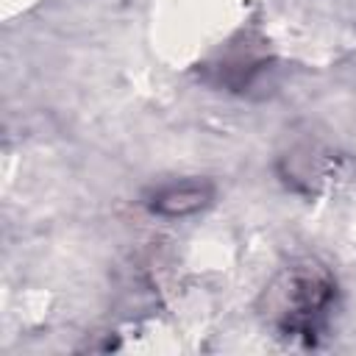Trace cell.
Returning <instances> with one entry per match:
<instances>
[{
    "mask_svg": "<svg viewBox=\"0 0 356 356\" xmlns=\"http://www.w3.org/2000/svg\"><path fill=\"white\" fill-rule=\"evenodd\" d=\"M209 200V186L200 184H181V186H167L161 192L153 195L150 209L159 214H170V217H181L189 211H197L203 203Z\"/></svg>",
    "mask_w": 356,
    "mask_h": 356,
    "instance_id": "obj_1",
    "label": "cell"
}]
</instances>
